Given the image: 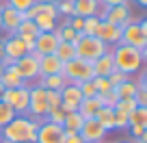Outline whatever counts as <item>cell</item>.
<instances>
[{
  "mask_svg": "<svg viewBox=\"0 0 147 143\" xmlns=\"http://www.w3.org/2000/svg\"><path fill=\"white\" fill-rule=\"evenodd\" d=\"M39 124H41V119H28L26 115H18L13 121H9L2 128V137L9 143H35Z\"/></svg>",
  "mask_w": 147,
  "mask_h": 143,
  "instance_id": "obj_1",
  "label": "cell"
},
{
  "mask_svg": "<svg viewBox=\"0 0 147 143\" xmlns=\"http://www.w3.org/2000/svg\"><path fill=\"white\" fill-rule=\"evenodd\" d=\"M113 50V59H115V67L119 69V72H123V74H136L138 69H141L143 61H145V56H143L141 50H136V48L132 46H125V43H117V46L110 48Z\"/></svg>",
  "mask_w": 147,
  "mask_h": 143,
  "instance_id": "obj_2",
  "label": "cell"
},
{
  "mask_svg": "<svg viewBox=\"0 0 147 143\" xmlns=\"http://www.w3.org/2000/svg\"><path fill=\"white\" fill-rule=\"evenodd\" d=\"M63 76L67 78V83L76 85L78 87L80 83H87V80H93L95 78V72H93V63L84 59H71L67 63H63Z\"/></svg>",
  "mask_w": 147,
  "mask_h": 143,
  "instance_id": "obj_3",
  "label": "cell"
},
{
  "mask_svg": "<svg viewBox=\"0 0 147 143\" xmlns=\"http://www.w3.org/2000/svg\"><path fill=\"white\" fill-rule=\"evenodd\" d=\"M74 46H76V56H78V59L89 61V63H93L95 59H100L102 54H106V52L110 50V46H106L102 39L87 37V35H82L78 41L74 43Z\"/></svg>",
  "mask_w": 147,
  "mask_h": 143,
  "instance_id": "obj_4",
  "label": "cell"
},
{
  "mask_svg": "<svg viewBox=\"0 0 147 143\" xmlns=\"http://www.w3.org/2000/svg\"><path fill=\"white\" fill-rule=\"evenodd\" d=\"M119 43H125V46H132V48H136V50H141L143 56L147 59V35L143 33L138 20L132 18L128 24L121 26V41Z\"/></svg>",
  "mask_w": 147,
  "mask_h": 143,
  "instance_id": "obj_5",
  "label": "cell"
},
{
  "mask_svg": "<svg viewBox=\"0 0 147 143\" xmlns=\"http://www.w3.org/2000/svg\"><path fill=\"white\" fill-rule=\"evenodd\" d=\"M28 93H30V87L24 85L20 89H5V96H2V102L9 104L18 115H26L28 113Z\"/></svg>",
  "mask_w": 147,
  "mask_h": 143,
  "instance_id": "obj_6",
  "label": "cell"
},
{
  "mask_svg": "<svg viewBox=\"0 0 147 143\" xmlns=\"http://www.w3.org/2000/svg\"><path fill=\"white\" fill-rule=\"evenodd\" d=\"M28 113H30L35 119H46V115L50 113L48 108V98H46V89L35 85L30 87V93H28Z\"/></svg>",
  "mask_w": 147,
  "mask_h": 143,
  "instance_id": "obj_7",
  "label": "cell"
},
{
  "mask_svg": "<svg viewBox=\"0 0 147 143\" xmlns=\"http://www.w3.org/2000/svg\"><path fill=\"white\" fill-rule=\"evenodd\" d=\"M65 130L63 126L50 124V121H41L39 130H37V141L35 143H63Z\"/></svg>",
  "mask_w": 147,
  "mask_h": 143,
  "instance_id": "obj_8",
  "label": "cell"
},
{
  "mask_svg": "<svg viewBox=\"0 0 147 143\" xmlns=\"http://www.w3.org/2000/svg\"><path fill=\"white\" fill-rule=\"evenodd\" d=\"M15 67H18V72L22 74V78L26 80H37L39 78V59H37L35 54H24L22 59L15 61Z\"/></svg>",
  "mask_w": 147,
  "mask_h": 143,
  "instance_id": "obj_9",
  "label": "cell"
},
{
  "mask_svg": "<svg viewBox=\"0 0 147 143\" xmlns=\"http://www.w3.org/2000/svg\"><path fill=\"white\" fill-rule=\"evenodd\" d=\"M56 46H59V39L54 37V33H39L35 39V48H32V54L39 59V56L46 54H54Z\"/></svg>",
  "mask_w": 147,
  "mask_h": 143,
  "instance_id": "obj_10",
  "label": "cell"
},
{
  "mask_svg": "<svg viewBox=\"0 0 147 143\" xmlns=\"http://www.w3.org/2000/svg\"><path fill=\"white\" fill-rule=\"evenodd\" d=\"M78 134L82 137L84 143H102L106 139V130L102 128L95 119H84L82 128L78 130Z\"/></svg>",
  "mask_w": 147,
  "mask_h": 143,
  "instance_id": "obj_11",
  "label": "cell"
},
{
  "mask_svg": "<svg viewBox=\"0 0 147 143\" xmlns=\"http://www.w3.org/2000/svg\"><path fill=\"white\" fill-rule=\"evenodd\" d=\"M22 20H24V13L15 11L13 7H9V5H2V9H0V24H2V30H7L9 35H15V30H18V26H20Z\"/></svg>",
  "mask_w": 147,
  "mask_h": 143,
  "instance_id": "obj_12",
  "label": "cell"
},
{
  "mask_svg": "<svg viewBox=\"0 0 147 143\" xmlns=\"http://www.w3.org/2000/svg\"><path fill=\"white\" fill-rule=\"evenodd\" d=\"M128 7L130 5L125 2V5H117V7H110V9H104V13L100 15V20H106V22L117 24V26H123V24H128L130 20H132Z\"/></svg>",
  "mask_w": 147,
  "mask_h": 143,
  "instance_id": "obj_13",
  "label": "cell"
},
{
  "mask_svg": "<svg viewBox=\"0 0 147 143\" xmlns=\"http://www.w3.org/2000/svg\"><path fill=\"white\" fill-rule=\"evenodd\" d=\"M97 39H102L106 46H117V43L121 41V26L102 20L100 22V30H97Z\"/></svg>",
  "mask_w": 147,
  "mask_h": 143,
  "instance_id": "obj_14",
  "label": "cell"
},
{
  "mask_svg": "<svg viewBox=\"0 0 147 143\" xmlns=\"http://www.w3.org/2000/svg\"><path fill=\"white\" fill-rule=\"evenodd\" d=\"M2 43H5V56H7V59L18 61V59H22L24 54H28L24 39L18 37V35H9L7 39H2Z\"/></svg>",
  "mask_w": 147,
  "mask_h": 143,
  "instance_id": "obj_15",
  "label": "cell"
},
{
  "mask_svg": "<svg viewBox=\"0 0 147 143\" xmlns=\"http://www.w3.org/2000/svg\"><path fill=\"white\" fill-rule=\"evenodd\" d=\"M63 74V61L56 54L39 56V76H56Z\"/></svg>",
  "mask_w": 147,
  "mask_h": 143,
  "instance_id": "obj_16",
  "label": "cell"
},
{
  "mask_svg": "<svg viewBox=\"0 0 147 143\" xmlns=\"http://www.w3.org/2000/svg\"><path fill=\"white\" fill-rule=\"evenodd\" d=\"M115 59H113V50H108L106 54H102L100 59L93 61V72H95V76H104V78H108L113 72H115Z\"/></svg>",
  "mask_w": 147,
  "mask_h": 143,
  "instance_id": "obj_17",
  "label": "cell"
},
{
  "mask_svg": "<svg viewBox=\"0 0 147 143\" xmlns=\"http://www.w3.org/2000/svg\"><path fill=\"white\" fill-rule=\"evenodd\" d=\"M0 83H2L5 89H20V87L26 85V80L22 78V74L18 72V67L11 65V67H5V72L0 76Z\"/></svg>",
  "mask_w": 147,
  "mask_h": 143,
  "instance_id": "obj_18",
  "label": "cell"
},
{
  "mask_svg": "<svg viewBox=\"0 0 147 143\" xmlns=\"http://www.w3.org/2000/svg\"><path fill=\"white\" fill-rule=\"evenodd\" d=\"M100 108H102L100 96H95V98H82V102L78 104V113L82 115V119H95V115H97Z\"/></svg>",
  "mask_w": 147,
  "mask_h": 143,
  "instance_id": "obj_19",
  "label": "cell"
},
{
  "mask_svg": "<svg viewBox=\"0 0 147 143\" xmlns=\"http://www.w3.org/2000/svg\"><path fill=\"white\" fill-rule=\"evenodd\" d=\"M97 9H100L97 0H74V15L91 18V15H97Z\"/></svg>",
  "mask_w": 147,
  "mask_h": 143,
  "instance_id": "obj_20",
  "label": "cell"
},
{
  "mask_svg": "<svg viewBox=\"0 0 147 143\" xmlns=\"http://www.w3.org/2000/svg\"><path fill=\"white\" fill-rule=\"evenodd\" d=\"M15 35L22 37L24 41H35L37 35H39V28H37V24L32 22V20H22L20 26H18V30H15Z\"/></svg>",
  "mask_w": 147,
  "mask_h": 143,
  "instance_id": "obj_21",
  "label": "cell"
},
{
  "mask_svg": "<svg viewBox=\"0 0 147 143\" xmlns=\"http://www.w3.org/2000/svg\"><path fill=\"white\" fill-rule=\"evenodd\" d=\"M39 87L48 89V91H61V89L67 85V78L63 74H56V76H39Z\"/></svg>",
  "mask_w": 147,
  "mask_h": 143,
  "instance_id": "obj_22",
  "label": "cell"
},
{
  "mask_svg": "<svg viewBox=\"0 0 147 143\" xmlns=\"http://www.w3.org/2000/svg\"><path fill=\"white\" fill-rule=\"evenodd\" d=\"M95 121L102 128L108 132V130H115V108H108V106H102L95 115Z\"/></svg>",
  "mask_w": 147,
  "mask_h": 143,
  "instance_id": "obj_23",
  "label": "cell"
},
{
  "mask_svg": "<svg viewBox=\"0 0 147 143\" xmlns=\"http://www.w3.org/2000/svg\"><path fill=\"white\" fill-rule=\"evenodd\" d=\"M56 56H59L63 63H67V61L76 59V46H74L71 41H59V46H56Z\"/></svg>",
  "mask_w": 147,
  "mask_h": 143,
  "instance_id": "obj_24",
  "label": "cell"
},
{
  "mask_svg": "<svg viewBox=\"0 0 147 143\" xmlns=\"http://www.w3.org/2000/svg\"><path fill=\"white\" fill-rule=\"evenodd\" d=\"M82 115H80L78 111L74 113H67L65 115V121H63V130H67V132H78L80 128H82Z\"/></svg>",
  "mask_w": 147,
  "mask_h": 143,
  "instance_id": "obj_25",
  "label": "cell"
},
{
  "mask_svg": "<svg viewBox=\"0 0 147 143\" xmlns=\"http://www.w3.org/2000/svg\"><path fill=\"white\" fill-rule=\"evenodd\" d=\"M136 89H138L136 83H134L132 78H128V80H123L119 87H115V93H117V98H119V100H128V98H134Z\"/></svg>",
  "mask_w": 147,
  "mask_h": 143,
  "instance_id": "obj_26",
  "label": "cell"
},
{
  "mask_svg": "<svg viewBox=\"0 0 147 143\" xmlns=\"http://www.w3.org/2000/svg\"><path fill=\"white\" fill-rule=\"evenodd\" d=\"M32 22L37 24V28H39V33H52L56 28V20L54 18H50V15H46V13H39Z\"/></svg>",
  "mask_w": 147,
  "mask_h": 143,
  "instance_id": "obj_27",
  "label": "cell"
},
{
  "mask_svg": "<svg viewBox=\"0 0 147 143\" xmlns=\"http://www.w3.org/2000/svg\"><path fill=\"white\" fill-rule=\"evenodd\" d=\"M128 119H130V126H145L147 128V106H136L128 115Z\"/></svg>",
  "mask_w": 147,
  "mask_h": 143,
  "instance_id": "obj_28",
  "label": "cell"
},
{
  "mask_svg": "<svg viewBox=\"0 0 147 143\" xmlns=\"http://www.w3.org/2000/svg\"><path fill=\"white\" fill-rule=\"evenodd\" d=\"M100 15H91V18H84V26H82V35L87 37H97V30H100Z\"/></svg>",
  "mask_w": 147,
  "mask_h": 143,
  "instance_id": "obj_29",
  "label": "cell"
},
{
  "mask_svg": "<svg viewBox=\"0 0 147 143\" xmlns=\"http://www.w3.org/2000/svg\"><path fill=\"white\" fill-rule=\"evenodd\" d=\"M15 117H18V113L11 108L9 104H5V102H0V130L5 128L9 121H13Z\"/></svg>",
  "mask_w": 147,
  "mask_h": 143,
  "instance_id": "obj_30",
  "label": "cell"
},
{
  "mask_svg": "<svg viewBox=\"0 0 147 143\" xmlns=\"http://www.w3.org/2000/svg\"><path fill=\"white\" fill-rule=\"evenodd\" d=\"M37 7H39V13H46L50 18H59V9H56V2H50V0H37Z\"/></svg>",
  "mask_w": 147,
  "mask_h": 143,
  "instance_id": "obj_31",
  "label": "cell"
},
{
  "mask_svg": "<svg viewBox=\"0 0 147 143\" xmlns=\"http://www.w3.org/2000/svg\"><path fill=\"white\" fill-rule=\"evenodd\" d=\"M93 85H95V91H97V96H104V93L113 91V87H110L108 78H104V76H95V78H93Z\"/></svg>",
  "mask_w": 147,
  "mask_h": 143,
  "instance_id": "obj_32",
  "label": "cell"
},
{
  "mask_svg": "<svg viewBox=\"0 0 147 143\" xmlns=\"http://www.w3.org/2000/svg\"><path fill=\"white\" fill-rule=\"evenodd\" d=\"M134 108H136V102H134V98H128V100H119V102L115 104V111L125 113V115H130Z\"/></svg>",
  "mask_w": 147,
  "mask_h": 143,
  "instance_id": "obj_33",
  "label": "cell"
},
{
  "mask_svg": "<svg viewBox=\"0 0 147 143\" xmlns=\"http://www.w3.org/2000/svg\"><path fill=\"white\" fill-rule=\"evenodd\" d=\"M65 115H67L65 111H61V108H54V111H50V113L46 115V121H50V124H56V126H63Z\"/></svg>",
  "mask_w": 147,
  "mask_h": 143,
  "instance_id": "obj_34",
  "label": "cell"
},
{
  "mask_svg": "<svg viewBox=\"0 0 147 143\" xmlns=\"http://www.w3.org/2000/svg\"><path fill=\"white\" fill-rule=\"evenodd\" d=\"M37 0H7V5L13 7L15 11H20V13H24V11L28 9V7H32Z\"/></svg>",
  "mask_w": 147,
  "mask_h": 143,
  "instance_id": "obj_35",
  "label": "cell"
},
{
  "mask_svg": "<svg viewBox=\"0 0 147 143\" xmlns=\"http://www.w3.org/2000/svg\"><path fill=\"white\" fill-rule=\"evenodd\" d=\"M46 98H48V108L54 111L61 106V91H48L46 89Z\"/></svg>",
  "mask_w": 147,
  "mask_h": 143,
  "instance_id": "obj_36",
  "label": "cell"
},
{
  "mask_svg": "<svg viewBox=\"0 0 147 143\" xmlns=\"http://www.w3.org/2000/svg\"><path fill=\"white\" fill-rule=\"evenodd\" d=\"M80 93H82V98H95L97 91H95V85H93V80H87V83H80L78 85Z\"/></svg>",
  "mask_w": 147,
  "mask_h": 143,
  "instance_id": "obj_37",
  "label": "cell"
},
{
  "mask_svg": "<svg viewBox=\"0 0 147 143\" xmlns=\"http://www.w3.org/2000/svg\"><path fill=\"white\" fill-rule=\"evenodd\" d=\"M56 9H59V15H69L71 18L74 15V0H59L56 2Z\"/></svg>",
  "mask_w": 147,
  "mask_h": 143,
  "instance_id": "obj_38",
  "label": "cell"
},
{
  "mask_svg": "<svg viewBox=\"0 0 147 143\" xmlns=\"http://www.w3.org/2000/svg\"><path fill=\"white\" fill-rule=\"evenodd\" d=\"M130 76L128 74H123V72H119V69H115V72H113V74L108 76V83H110V87L115 89V87H119L121 83H123V80H128Z\"/></svg>",
  "mask_w": 147,
  "mask_h": 143,
  "instance_id": "obj_39",
  "label": "cell"
},
{
  "mask_svg": "<svg viewBox=\"0 0 147 143\" xmlns=\"http://www.w3.org/2000/svg\"><path fill=\"white\" fill-rule=\"evenodd\" d=\"M100 100H102V106H108V108H115V104L119 102V98H117L115 89H113V91H108V93H104V96H100Z\"/></svg>",
  "mask_w": 147,
  "mask_h": 143,
  "instance_id": "obj_40",
  "label": "cell"
},
{
  "mask_svg": "<svg viewBox=\"0 0 147 143\" xmlns=\"http://www.w3.org/2000/svg\"><path fill=\"white\" fill-rule=\"evenodd\" d=\"M115 128H117V130H128V128H130V119H128V115H125V113L115 111Z\"/></svg>",
  "mask_w": 147,
  "mask_h": 143,
  "instance_id": "obj_41",
  "label": "cell"
},
{
  "mask_svg": "<svg viewBox=\"0 0 147 143\" xmlns=\"http://www.w3.org/2000/svg\"><path fill=\"white\" fill-rule=\"evenodd\" d=\"M67 26H71L74 30L76 33H80V35H82V26H84V18H80V15H71V18L67 20Z\"/></svg>",
  "mask_w": 147,
  "mask_h": 143,
  "instance_id": "obj_42",
  "label": "cell"
},
{
  "mask_svg": "<svg viewBox=\"0 0 147 143\" xmlns=\"http://www.w3.org/2000/svg\"><path fill=\"white\" fill-rule=\"evenodd\" d=\"M134 102H136V106H147V89H136Z\"/></svg>",
  "mask_w": 147,
  "mask_h": 143,
  "instance_id": "obj_43",
  "label": "cell"
},
{
  "mask_svg": "<svg viewBox=\"0 0 147 143\" xmlns=\"http://www.w3.org/2000/svg\"><path fill=\"white\" fill-rule=\"evenodd\" d=\"M130 134H132V139L147 137V128L145 126H130Z\"/></svg>",
  "mask_w": 147,
  "mask_h": 143,
  "instance_id": "obj_44",
  "label": "cell"
},
{
  "mask_svg": "<svg viewBox=\"0 0 147 143\" xmlns=\"http://www.w3.org/2000/svg\"><path fill=\"white\" fill-rule=\"evenodd\" d=\"M63 143H84V141H82V137H80L78 132H67V130H65Z\"/></svg>",
  "mask_w": 147,
  "mask_h": 143,
  "instance_id": "obj_45",
  "label": "cell"
},
{
  "mask_svg": "<svg viewBox=\"0 0 147 143\" xmlns=\"http://www.w3.org/2000/svg\"><path fill=\"white\" fill-rule=\"evenodd\" d=\"M102 9H110V7H117V5H125L128 0H97Z\"/></svg>",
  "mask_w": 147,
  "mask_h": 143,
  "instance_id": "obj_46",
  "label": "cell"
},
{
  "mask_svg": "<svg viewBox=\"0 0 147 143\" xmlns=\"http://www.w3.org/2000/svg\"><path fill=\"white\" fill-rule=\"evenodd\" d=\"M5 56V43H2V39H0V59Z\"/></svg>",
  "mask_w": 147,
  "mask_h": 143,
  "instance_id": "obj_47",
  "label": "cell"
},
{
  "mask_svg": "<svg viewBox=\"0 0 147 143\" xmlns=\"http://www.w3.org/2000/svg\"><path fill=\"white\" fill-rule=\"evenodd\" d=\"M132 143H147V137H141V139H134Z\"/></svg>",
  "mask_w": 147,
  "mask_h": 143,
  "instance_id": "obj_48",
  "label": "cell"
},
{
  "mask_svg": "<svg viewBox=\"0 0 147 143\" xmlns=\"http://www.w3.org/2000/svg\"><path fill=\"white\" fill-rule=\"evenodd\" d=\"M2 96H5V87H2V83H0V102H2Z\"/></svg>",
  "mask_w": 147,
  "mask_h": 143,
  "instance_id": "obj_49",
  "label": "cell"
},
{
  "mask_svg": "<svg viewBox=\"0 0 147 143\" xmlns=\"http://www.w3.org/2000/svg\"><path fill=\"white\" fill-rule=\"evenodd\" d=\"M136 2H138L141 7H147V0H136Z\"/></svg>",
  "mask_w": 147,
  "mask_h": 143,
  "instance_id": "obj_50",
  "label": "cell"
},
{
  "mask_svg": "<svg viewBox=\"0 0 147 143\" xmlns=\"http://www.w3.org/2000/svg\"><path fill=\"white\" fill-rule=\"evenodd\" d=\"M2 72H5V65H2V63H0V76H2Z\"/></svg>",
  "mask_w": 147,
  "mask_h": 143,
  "instance_id": "obj_51",
  "label": "cell"
},
{
  "mask_svg": "<svg viewBox=\"0 0 147 143\" xmlns=\"http://www.w3.org/2000/svg\"><path fill=\"white\" fill-rule=\"evenodd\" d=\"M2 141H5V137H2V130H0V143H2Z\"/></svg>",
  "mask_w": 147,
  "mask_h": 143,
  "instance_id": "obj_52",
  "label": "cell"
},
{
  "mask_svg": "<svg viewBox=\"0 0 147 143\" xmlns=\"http://www.w3.org/2000/svg\"><path fill=\"white\" fill-rule=\"evenodd\" d=\"M0 9H2V7H0ZM0 30H2V24H0Z\"/></svg>",
  "mask_w": 147,
  "mask_h": 143,
  "instance_id": "obj_53",
  "label": "cell"
},
{
  "mask_svg": "<svg viewBox=\"0 0 147 143\" xmlns=\"http://www.w3.org/2000/svg\"><path fill=\"white\" fill-rule=\"evenodd\" d=\"M50 2H59V0H50Z\"/></svg>",
  "mask_w": 147,
  "mask_h": 143,
  "instance_id": "obj_54",
  "label": "cell"
},
{
  "mask_svg": "<svg viewBox=\"0 0 147 143\" xmlns=\"http://www.w3.org/2000/svg\"><path fill=\"white\" fill-rule=\"evenodd\" d=\"M2 143H9V141H2Z\"/></svg>",
  "mask_w": 147,
  "mask_h": 143,
  "instance_id": "obj_55",
  "label": "cell"
}]
</instances>
